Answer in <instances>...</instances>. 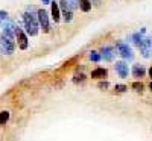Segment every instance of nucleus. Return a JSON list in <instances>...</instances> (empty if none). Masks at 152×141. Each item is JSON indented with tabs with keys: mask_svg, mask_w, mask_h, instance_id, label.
Instances as JSON below:
<instances>
[{
	"mask_svg": "<svg viewBox=\"0 0 152 141\" xmlns=\"http://www.w3.org/2000/svg\"><path fill=\"white\" fill-rule=\"evenodd\" d=\"M23 20H24V28H26V32L31 35V36H35L38 33V17H34L31 12H26L23 15Z\"/></svg>",
	"mask_w": 152,
	"mask_h": 141,
	"instance_id": "f257e3e1",
	"label": "nucleus"
},
{
	"mask_svg": "<svg viewBox=\"0 0 152 141\" xmlns=\"http://www.w3.org/2000/svg\"><path fill=\"white\" fill-rule=\"evenodd\" d=\"M14 50H15V44L11 40V36L2 33V53L3 55H11V53H14Z\"/></svg>",
	"mask_w": 152,
	"mask_h": 141,
	"instance_id": "f03ea898",
	"label": "nucleus"
},
{
	"mask_svg": "<svg viewBox=\"0 0 152 141\" xmlns=\"http://www.w3.org/2000/svg\"><path fill=\"white\" fill-rule=\"evenodd\" d=\"M38 15V21H40V26L43 29V32H49L50 31V24H49V15L44 9H38L37 12Z\"/></svg>",
	"mask_w": 152,
	"mask_h": 141,
	"instance_id": "7ed1b4c3",
	"label": "nucleus"
},
{
	"mask_svg": "<svg viewBox=\"0 0 152 141\" xmlns=\"http://www.w3.org/2000/svg\"><path fill=\"white\" fill-rule=\"evenodd\" d=\"M117 52L125 58V59H132V50H131V47L128 46V44H125V43H117Z\"/></svg>",
	"mask_w": 152,
	"mask_h": 141,
	"instance_id": "20e7f679",
	"label": "nucleus"
},
{
	"mask_svg": "<svg viewBox=\"0 0 152 141\" xmlns=\"http://www.w3.org/2000/svg\"><path fill=\"white\" fill-rule=\"evenodd\" d=\"M2 24H3V35H8V36H14L18 31H15V29H18V28H15V24L12 23V21H9V20H6V23L5 21H2Z\"/></svg>",
	"mask_w": 152,
	"mask_h": 141,
	"instance_id": "39448f33",
	"label": "nucleus"
},
{
	"mask_svg": "<svg viewBox=\"0 0 152 141\" xmlns=\"http://www.w3.org/2000/svg\"><path fill=\"white\" fill-rule=\"evenodd\" d=\"M114 68H116L117 74L120 76L122 79H125V78H128V73H129V68H128V65H126L125 62H122V61L116 62V65H114Z\"/></svg>",
	"mask_w": 152,
	"mask_h": 141,
	"instance_id": "423d86ee",
	"label": "nucleus"
},
{
	"mask_svg": "<svg viewBox=\"0 0 152 141\" xmlns=\"http://www.w3.org/2000/svg\"><path fill=\"white\" fill-rule=\"evenodd\" d=\"M100 55H102V58H104V61H113L114 59V55H116V53H114V49L113 47H104L102 49V53H100Z\"/></svg>",
	"mask_w": 152,
	"mask_h": 141,
	"instance_id": "0eeeda50",
	"label": "nucleus"
},
{
	"mask_svg": "<svg viewBox=\"0 0 152 141\" xmlns=\"http://www.w3.org/2000/svg\"><path fill=\"white\" fill-rule=\"evenodd\" d=\"M17 36H18V46H20V49L21 50H26L28 49V36L24 35L21 31L17 32Z\"/></svg>",
	"mask_w": 152,
	"mask_h": 141,
	"instance_id": "6e6552de",
	"label": "nucleus"
},
{
	"mask_svg": "<svg viewBox=\"0 0 152 141\" xmlns=\"http://www.w3.org/2000/svg\"><path fill=\"white\" fill-rule=\"evenodd\" d=\"M145 73H146V70H145L143 65H134L132 67V74H134V78H137V79L143 78Z\"/></svg>",
	"mask_w": 152,
	"mask_h": 141,
	"instance_id": "1a4fd4ad",
	"label": "nucleus"
},
{
	"mask_svg": "<svg viewBox=\"0 0 152 141\" xmlns=\"http://www.w3.org/2000/svg\"><path fill=\"white\" fill-rule=\"evenodd\" d=\"M105 76H107V70L105 68H96V70L91 71V78L93 79H102V78H105Z\"/></svg>",
	"mask_w": 152,
	"mask_h": 141,
	"instance_id": "9d476101",
	"label": "nucleus"
},
{
	"mask_svg": "<svg viewBox=\"0 0 152 141\" xmlns=\"http://www.w3.org/2000/svg\"><path fill=\"white\" fill-rule=\"evenodd\" d=\"M79 8H81L84 12L91 11V2H90V0H79Z\"/></svg>",
	"mask_w": 152,
	"mask_h": 141,
	"instance_id": "9b49d317",
	"label": "nucleus"
},
{
	"mask_svg": "<svg viewBox=\"0 0 152 141\" xmlns=\"http://www.w3.org/2000/svg\"><path fill=\"white\" fill-rule=\"evenodd\" d=\"M52 18L55 21H59V8H58V5L55 2L52 3Z\"/></svg>",
	"mask_w": 152,
	"mask_h": 141,
	"instance_id": "f8f14e48",
	"label": "nucleus"
},
{
	"mask_svg": "<svg viewBox=\"0 0 152 141\" xmlns=\"http://www.w3.org/2000/svg\"><path fill=\"white\" fill-rule=\"evenodd\" d=\"M132 41H134V44H137L138 47H140L145 40H143V36H142L140 33H134V35H132Z\"/></svg>",
	"mask_w": 152,
	"mask_h": 141,
	"instance_id": "ddd939ff",
	"label": "nucleus"
},
{
	"mask_svg": "<svg viewBox=\"0 0 152 141\" xmlns=\"http://www.w3.org/2000/svg\"><path fill=\"white\" fill-rule=\"evenodd\" d=\"M64 2L67 3V6H69L70 9H76V8H78V5H79L78 0H64Z\"/></svg>",
	"mask_w": 152,
	"mask_h": 141,
	"instance_id": "4468645a",
	"label": "nucleus"
},
{
	"mask_svg": "<svg viewBox=\"0 0 152 141\" xmlns=\"http://www.w3.org/2000/svg\"><path fill=\"white\" fill-rule=\"evenodd\" d=\"M90 59L93 62H99L100 59H102V55H99L97 52H90Z\"/></svg>",
	"mask_w": 152,
	"mask_h": 141,
	"instance_id": "2eb2a0df",
	"label": "nucleus"
},
{
	"mask_svg": "<svg viewBox=\"0 0 152 141\" xmlns=\"http://www.w3.org/2000/svg\"><path fill=\"white\" fill-rule=\"evenodd\" d=\"M8 120H9V112L8 111H2V118H0V123L5 126Z\"/></svg>",
	"mask_w": 152,
	"mask_h": 141,
	"instance_id": "dca6fc26",
	"label": "nucleus"
},
{
	"mask_svg": "<svg viewBox=\"0 0 152 141\" xmlns=\"http://www.w3.org/2000/svg\"><path fill=\"white\" fill-rule=\"evenodd\" d=\"M132 88L135 89V91H142V89H143V84L142 82H134L132 84Z\"/></svg>",
	"mask_w": 152,
	"mask_h": 141,
	"instance_id": "f3484780",
	"label": "nucleus"
},
{
	"mask_svg": "<svg viewBox=\"0 0 152 141\" xmlns=\"http://www.w3.org/2000/svg\"><path fill=\"white\" fill-rule=\"evenodd\" d=\"M116 89L117 93H123V91H126V89H128V86H125V85H116Z\"/></svg>",
	"mask_w": 152,
	"mask_h": 141,
	"instance_id": "a211bd4d",
	"label": "nucleus"
},
{
	"mask_svg": "<svg viewBox=\"0 0 152 141\" xmlns=\"http://www.w3.org/2000/svg\"><path fill=\"white\" fill-rule=\"evenodd\" d=\"M84 79H85L84 74H76V76H75V82H82Z\"/></svg>",
	"mask_w": 152,
	"mask_h": 141,
	"instance_id": "6ab92c4d",
	"label": "nucleus"
},
{
	"mask_svg": "<svg viewBox=\"0 0 152 141\" xmlns=\"http://www.w3.org/2000/svg\"><path fill=\"white\" fill-rule=\"evenodd\" d=\"M108 82H99L97 84V88H100V89H105V88H108Z\"/></svg>",
	"mask_w": 152,
	"mask_h": 141,
	"instance_id": "aec40b11",
	"label": "nucleus"
},
{
	"mask_svg": "<svg viewBox=\"0 0 152 141\" xmlns=\"http://www.w3.org/2000/svg\"><path fill=\"white\" fill-rule=\"evenodd\" d=\"M0 15H2V21H5V20H8V14H6V12H5V11H2V12H0Z\"/></svg>",
	"mask_w": 152,
	"mask_h": 141,
	"instance_id": "412c9836",
	"label": "nucleus"
},
{
	"mask_svg": "<svg viewBox=\"0 0 152 141\" xmlns=\"http://www.w3.org/2000/svg\"><path fill=\"white\" fill-rule=\"evenodd\" d=\"M41 2H43L44 5H47V3H50V0H41Z\"/></svg>",
	"mask_w": 152,
	"mask_h": 141,
	"instance_id": "4be33fe9",
	"label": "nucleus"
},
{
	"mask_svg": "<svg viewBox=\"0 0 152 141\" xmlns=\"http://www.w3.org/2000/svg\"><path fill=\"white\" fill-rule=\"evenodd\" d=\"M149 76H151V78H152V67L149 68Z\"/></svg>",
	"mask_w": 152,
	"mask_h": 141,
	"instance_id": "5701e85b",
	"label": "nucleus"
},
{
	"mask_svg": "<svg viewBox=\"0 0 152 141\" xmlns=\"http://www.w3.org/2000/svg\"><path fill=\"white\" fill-rule=\"evenodd\" d=\"M149 88H151V89H152V82H151V85H149Z\"/></svg>",
	"mask_w": 152,
	"mask_h": 141,
	"instance_id": "b1692460",
	"label": "nucleus"
}]
</instances>
